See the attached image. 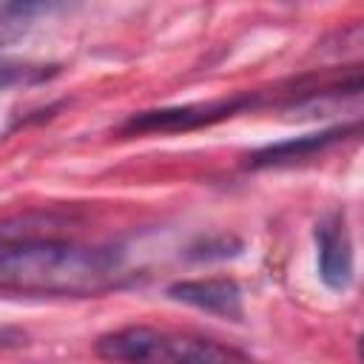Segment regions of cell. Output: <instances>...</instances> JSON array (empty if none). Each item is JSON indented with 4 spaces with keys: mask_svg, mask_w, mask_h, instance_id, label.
Listing matches in <instances>:
<instances>
[{
    "mask_svg": "<svg viewBox=\"0 0 364 364\" xmlns=\"http://www.w3.org/2000/svg\"><path fill=\"white\" fill-rule=\"evenodd\" d=\"M119 256L108 247L71 242H3L0 287L37 296H91L111 287Z\"/></svg>",
    "mask_w": 364,
    "mask_h": 364,
    "instance_id": "obj_1",
    "label": "cell"
},
{
    "mask_svg": "<svg viewBox=\"0 0 364 364\" xmlns=\"http://www.w3.org/2000/svg\"><path fill=\"white\" fill-rule=\"evenodd\" d=\"M97 355L111 364H171V336L145 324H131L105 333L97 341Z\"/></svg>",
    "mask_w": 364,
    "mask_h": 364,
    "instance_id": "obj_2",
    "label": "cell"
},
{
    "mask_svg": "<svg viewBox=\"0 0 364 364\" xmlns=\"http://www.w3.org/2000/svg\"><path fill=\"white\" fill-rule=\"evenodd\" d=\"M318 242V276L327 287L344 290L353 279V242L344 216L333 213L316 228Z\"/></svg>",
    "mask_w": 364,
    "mask_h": 364,
    "instance_id": "obj_3",
    "label": "cell"
},
{
    "mask_svg": "<svg viewBox=\"0 0 364 364\" xmlns=\"http://www.w3.org/2000/svg\"><path fill=\"white\" fill-rule=\"evenodd\" d=\"M247 100H225V102H208V105H185V108H162V111H145L139 117H131L125 131H185L196 125H208L213 119L230 117L239 111Z\"/></svg>",
    "mask_w": 364,
    "mask_h": 364,
    "instance_id": "obj_4",
    "label": "cell"
},
{
    "mask_svg": "<svg viewBox=\"0 0 364 364\" xmlns=\"http://www.w3.org/2000/svg\"><path fill=\"white\" fill-rule=\"evenodd\" d=\"M173 301L191 304L205 313H216L225 318L242 316V290L233 279H196V282H176L168 287Z\"/></svg>",
    "mask_w": 364,
    "mask_h": 364,
    "instance_id": "obj_5",
    "label": "cell"
},
{
    "mask_svg": "<svg viewBox=\"0 0 364 364\" xmlns=\"http://www.w3.org/2000/svg\"><path fill=\"white\" fill-rule=\"evenodd\" d=\"M171 364H250V358L210 338L171 336Z\"/></svg>",
    "mask_w": 364,
    "mask_h": 364,
    "instance_id": "obj_6",
    "label": "cell"
},
{
    "mask_svg": "<svg viewBox=\"0 0 364 364\" xmlns=\"http://www.w3.org/2000/svg\"><path fill=\"white\" fill-rule=\"evenodd\" d=\"M347 128H333V131H321V134H307V136H299V139H290V142H279V145H270L264 151H259L250 165H282V162H293V159H304L327 145H333L338 136H344Z\"/></svg>",
    "mask_w": 364,
    "mask_h": 364,
    "instance_id": "obj_7",
    "label": "cell"
},
{
    "mask_svg": "<svg viewBox=\"0 0 364 364\" xmlns=\"http://www.w3.org/2000/svg\"><path fill=\"white\" fill-rule=\"evenodd\" d=\"M0 247H3V239H0Z\"/></svg>",
    "mask_w": 364,
    "mask_h": 364,
    "instance_id": "obj_8",
    "label": "cell"
}]
</instances>
